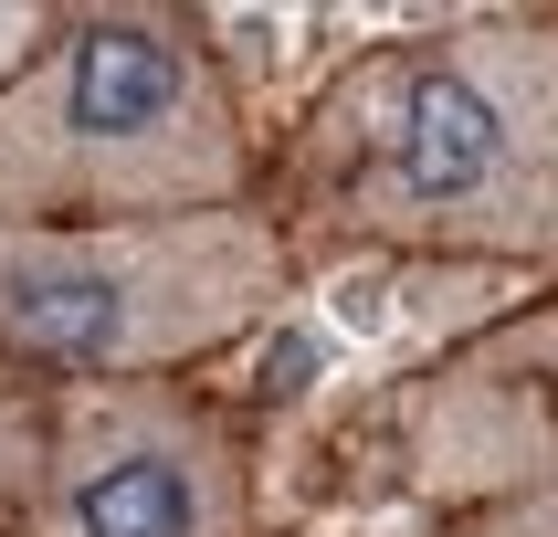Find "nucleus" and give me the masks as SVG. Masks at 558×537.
Returning a JSON list of instances; mask_svg holds the SVG:
<instances>
[{
  "label": "nucleus",
  "instance_id": "nucleus-1",
  "mask_svg": "<svg viewBox=\"0 0 558 537\" xmlns=\"http://www.w3.org/2000/svg\"><path fill=\"white\" fill-rule=\"evenodd\" d=\"M295 264L558 274V11H411L264 126Z\"/></svg>",
  "mask_w": 558,
  "mask_h": 537
},
{
  "label": "nucleus",
  "instance_id": "nucleus-2",
  "mask_svg": "<svg viewBox=\"0 0 558 537\" xmlns=\"http://www.w3.org/2000/svg\"><path fill=\"white\" fill-rule=\"evenodd\" d=\"M264 200V117L190 0H74L0 74V232Z\"/></svg>",
  "mask_w": 558,
  "mask_h": 537
},
{
  "label": "nucleus",
  "instance_id": "nucleus-3",
  "mask_svg": "<svg viewBox=\"0 0 558 537\" xmlns=\"http://www.w3.org/2000/svg\"><path fill=\"white\" fill-rule=\"evenodd\" d=\"M295 274L306 264L264 200L0 232V369L32 390L211 379L284 316Z\"/></svg>",
  "mask_w": 558,
  "mask_h": 537
},
{
  "label": "nucleus",
  "instance_id": "nucleus-4",
  "mask_svg": "<svg viewBox=\"0 0 558 537\" xmlns=\"http://www.w3.org/2000/svg\"><path fill=\"white\" fill-rule=\"evenodd\" d=\"M32 537H264V453L211 379L43 390Z\"/></svg>",
  "mask_w": 558,
  "mask_h": 537
},
{
  "label": "nucleus",
  "instance_id": "nucleus-5",
  "mask_svg": "<svg viewBox=\"0 0 558 537\" xmlns=\"http://www.w3.org/2000/svg\"><path fill=\"white\" fill-rule=\"evenodd\" d=\"M379 464L411 505L496 516L558 485V284L379 390Z\"/></svg>",
  "mask_w": 558,
  "mask_h": 537
},
{
  "label": "nucleus",
  "instance_id": "nucleus-6",
  "mask_svg": "<svg viewBox=\"0 0 558 537\" xmlns=\"http://www.w3.org/2000/svg\"><path fill=\"white\" fill-rule=\"evenodd\" d=\"M32 496H43V390L0 369V537H32Z\"/></svg>",
  "mask_w": 558,
  "mask_h": 537
},
{
  "label": "nucleus",
  "instance_id": "nucleus-7",
  "mask_svg": "<svg viewBox=\"0 0 558 537\" xmlns=\"http://www.w3.org/2000/svg\"><path fill=\"white\" fill-rule=\"evenodd\" d=\"M464 537H558V485H548V496L496 505V516H464Z\"/></svg>",
  "mask_w": 558,
  "mask_h": 537
},
{
  "label": "nucleus",
  "instance_id": "nucleus-8",
  "mask_svg": "<svg viewBox=\"0 0 558 537\" xmlns=\"http://www.w3.org/2000/svg\"><path fill=\"white\" fill-rule=\"evenodd\" d=\"M453 537H464V527H453Z\"/></svg>",
  "mask_w": 558,
  "mask_h": 537
}]
</instances>
